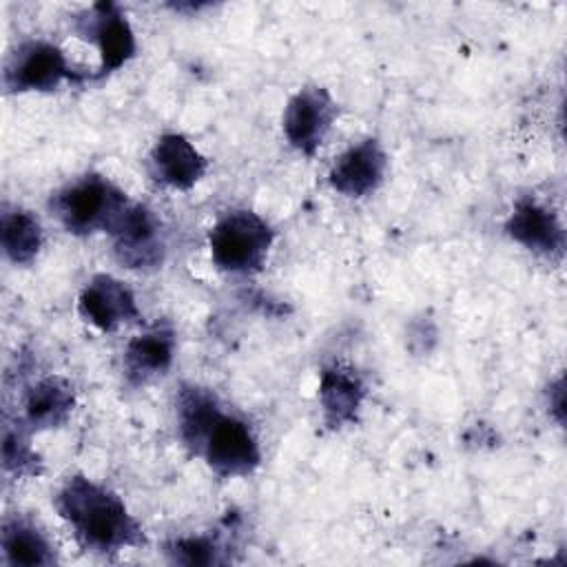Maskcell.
<instances>
[{"mask_svg": "<svg viewBox=\"0 0 567 567\" xmlns=\"http://www.w3.org/2000/svg\"><path fill=\"white\" fill-rule=\"evenodd\" d=\"M55 509L69 523L75 540L95 554H115L144 545L140 520L109 487L84 474H73L55 494Z\"/></svg>", "mask_w": 567, "mask_h": 567, "instance_id": "1", "label": "cell"}, {"mask_svg": "<svg viewBox=\"0 0 567 567\" xmlns=\"http://www.w3.org/2000/svg\"><path fill=\"white\" fill-rule=\"evenodd\" d=\"M128 204L126 193L97 173H86L69 182L49 202L64 230L78 237L97 230L109 233Z\"/></svg>", "mask_w": 567, "mask_h": 567, "instance_id": "2", "label": "cell"}, {"mask_svg": "<svg viewBox=\"0 0 567 567\" xmlns=\"http://www.w3.org/2000/svg\"><path fill=\"white\" fill-rule=\"evenodd\" d=\"M275 241L272 226L248 208L224 213L208 230L213 264L230 275H252L266 264Z\"/></svg>", "mask_w": 567, "mask_h": 567, "instance_id": "3", "label": "cell"}, {"mask_svg": "<svg viewBox=\"0 0 567 567\" xmlns=\"http://www.w3.org/2000/svg\"><path fill=\"white\" fill-rule=\"evenodd\" d=\"M195 456H202L224 478L248 476L261 463V450L252 427L241 416L224 412V408L208 425Z\"/></svg>", "mask_w": 567, "mask_h": 567, "instance_id": "4", "label": "cell"}, {"mask_svg": "<svg viewBox=\"0 0 567 567\" xmlns=\"http://www.w3.org/2000/svg\"><path fill=\"white\" fill-rule=\"evenodd\" d=\"M113 252L120 264L133 270L157 268L166 255V241L159 217L144 204L131 202L117 221L109 228Z\"/></svg>", "mask_w": 567, "mask_h": 567, "instance_id": "5", "label": "cell"}, {"mask_svg": "<svg viewBox=\"0 0 567 567\" xmlns=\"http://www.w3.org/2000/svg\"><path fill=\"white\" fill-rule=\"evenodd\" d=\"M75 78L60 47L47 40L22 42L4 62L2 84L9 93L53 91L60 82Z\"/></svg>", "mask_w": 567, "mask_h": 567, "instance_id": "6", "label": "cell"}, {"mask_svg": "<svg viewBox=\"0 0 567 567\" xmlns=\"http://www.w3.org/2000/svg\"><path fill=\"white\" fill-rule=\"evenodd\" d=\"M339 106L328 89L303 86L299 89L284 109V135L288 144L306 157H312L323 144Z\"/></svg>", "mask_w": 567, "mask_h": 567, "instance_id": "7", "label": "cell"}, {"mask_svg": "<svg viewBox=\"0 0 567 567\" xmlns=\"http://www.w3.org/2000/svg\"><path fill=\"white\" fill-rule=\"evenodd\" d=\"M78 29L84 38L93 40L100 51L97 78L122 69L135 55V33L115 2L93 4L82 18H78Z\"/></svg>", "mask_w": 567, "mask_h": 567, "instance_id": "8", "label": "cell"}, {"mask_svg": "<svg viewBox=\"0 0 567 567\" xmlns=\"http://www.w3.org/2000/svg\"><path fill=\"white\" fill-rule=\"evenodd\" d=\"M78 312L91 326L102 332H115L117 328L140 319V308L133 290L113 275H93L78 297Z\"/></svg>", "mask_w": 567, "mask_h": 567, "instance_id": "9", "label": "cell"}, {"mask_svg": "<svg viewBox=\"0 0 567 567\" xmlns=\"http://www.w3.org/2000/svg\"><path fill=\"white\" fill-rule=\"evenodd\" d=\"M388 171V155L377 137L361 140L346 148L332 164L328 182L332 190L346 197H365L374 193Z\"/></svg>", "mask_w": 567, "mask_h": 567, "instance_id": "10", "label": "cell"}, {"mask_svg": "<svg viewBox=\"0 0 567 567\" xmlns=\"http://www.w3.org/2000/svg\"><path fill=\"white\" fill-rule=\"evenodd\" d=\"M505 230L516 244L536 255L547 259L563 257L565 230L558 215L532 197H523L514 204V210L505 221Z\"/></svg>", "mask_w": 567, "mask_h": 567, "instance_id": "11", "label": "cell"}, {"mask_svg": "<svg viewBox=\"0 0 567 567\" xmlns=\"http://www.w3.org/2000/svg\"><path fill=\"white\" fill-rule=\"evenodd\" d=\"M151 175L162 186L175 190L193 188L208 171V159L182 133H164L148 155Z\"/></svg>", "mask_w": 567, "mask_h": 567, "instance_id": "12", "label": "cell"}, {"mask_svg": "<svg viewBox=\"0 0 567 567\" xmlns=\"http://www.w3.org/2000/svg\"><path fill=\"white\" fill-rule=\"evenodd\" d=\"M175 330L168 323H155L135 334L124 348V374L133 385H144L166 374L175 359Z\"/></svg>", "mask_w": 567, "mask_h": 567, "instance_id": "13", "label": "cell"}, {"mask_svg": "<svg viewBox=\"0 0 567 567\" xmlns=\"http://www.w3.org/2000/svg\"><path fill=\"white\" fill-rule=\"evenodd\" d=\"M365 396V388L354 370L343 365H328L319 379V403L323 421L330 430H339L357 421Z\"/></svg>", "mask_w": 567, "mask_h": 567, "instance_id": "14", "label": "cell"}, {"mask_svg": "<svg viewBox=\"0 0 567 567\" xmlns=\"http://www.w3.org/2000/svg\"><path fill=\"white\" fill-rule=\"evenodd\" d=\"M75 405V392L62 377L40 379L24 396V425L29 430H51L62 425Z\"/></svg>", "mask_w": 567, "mask_h": 567, "instance_id": "15", "label": "cell"}, {"mask_svg": "<svg viewBox=\"0 0 567 567\" xmlns=\"http://www.w3.org/2000/svg\"><path fill=\"white\" fill-rule=\"evenodd\" d=\"M0 547L4 560L13 567H44L55 563V547L51 545L49 536L24 516L4 518Z\"/></svg>", "mask_w": 567, "mask_h": 567, "instance_id": "16", "label": "cell"}, {"mask_svg": "<svg viewBox=\"0 0 567 567\" xmlns=\"http://www.w3.org/2000/svg\"><path fill=\"white\" fill-rule=\"evenodd\" d=\"M44 241L40 219L24 208H7L0 217V244L4 257L18 266L31 264Z\"/></svg>", "mask_w": 567, "mask_h": 567, "instance_id": "17", "label": "cell"}, {"mask_svg": "<svg viewBox=\"0 0 567 567\" xmlns=\"http://www.w3.org/2000/svg\"><path fill=\"white\" fill-rule=\"evenodd\" d=\"M221 410L219 399L199 385H182L177 392V427L179 439L190 450L197 452L208 425Z\"/></svg>", "mask_w": 567, "mask_h": 567, "instance_id": "18", "label": "cell"}, {"mask_svg": "<svg viewBox=\"0 0 567 567\" xmlns=\"http://www.w3.org/2000/svg\"><path fill=\"white\" fill-rule=\"evenodd\" d=\"M2 463L7 472H13L18 476L24 474H38L40 458L31 450L29 439L24 436L22 427H11L9 423L4 425V436H2Z\"/></svg>", "mask_w": 567, "mask_h": 567, "instance_id": "19", "label": "cell"}, {"mask_svg": "<svg viewBox=\"0 0 567 567\" xmlns=\"http://www.w3.org/2000/svg\"><path fill=\"white\" fill-rule=\"evenodd\" d=\"M166 554L173 563L182 565H213L221 563V547L210 536H182L166 545Z\"/></svg>", "mask_w": 567, "mask_h": 567, "instance_id": "20", "label": "cell"}]
</instances>
